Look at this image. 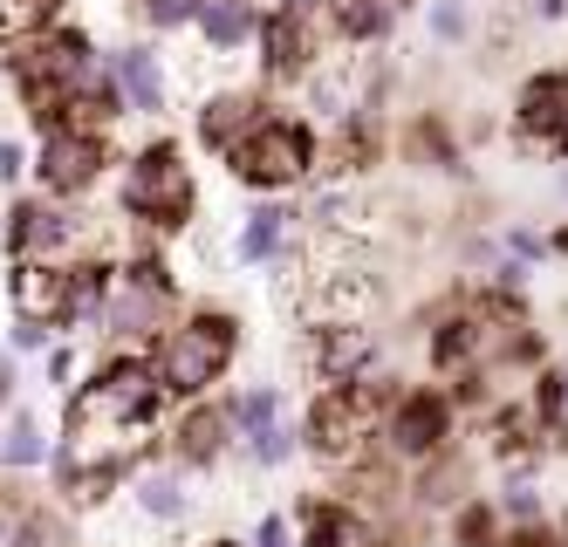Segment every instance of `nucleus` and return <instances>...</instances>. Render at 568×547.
Here are the masks:
<instances>
[{"instance_id":"nucleus-1","label":"nucleus","mask_w":568,"mask_h":547,"mask_svg":"<svg viewBox=\"0 0 568 547\" xmlns=\"http://www.w3.org/2000/svg\"><path fill=\"white\" fill-rule=\"evenodd\" d=\"M165 384L144 350H110L83 384H69L62 404V438H83V445H144L151 425L165 417Z\"/></svg>"},{"instance_id":"nucleus-2","label":"nucleus","mask_w":568,"mask_h":547,"mask_svg":"<svg viewBox=\"0 0 568 547\" xmlns=\"http://www.w3.org/2000/svg\"><path fill=\"white\" fill-rule=\"evenodd\" d=\"M116 213L151 240H172L199 220V179H192V158L179 138H144L124 158V172H116Z\"/></svg>"},{"instance_id":"nucleus-3","label":"nucleus","mask_w":568,"mask_h":547,"mask_svg":"<svg viewBox=\"0 0 568 547\" xmlns=\"http://www.w3.org/2000/svg\"><path fill=\"white\" fill-rule=\"evenodd\" d=\"M233 356H240V315L213 308V302L179 308V322L151 343V369H158V384H165L172 404L206 397L220 376L233 369Z\"/></svg>"},{"instance_id":"nucleus-4","label":"nucleus","mask_w":568,"mask_h":547,"mask_svg":"<svg viewBox=\"0 0 568 547\" xmlns=\"http://www.w3.org/2000/svg\"><path fill=\"white\" fill-rule=\"evenodd\" d=\"M226 179L233 185H247V192H295L308 172H315V164H322V131H315V123L308 117H295V110H261L254 123H247V131H240L233 144H226Z\"/></svg>"},{"instance_id":"nucleus-5","label":"nucleus","mask_w":568,"mask_h":547,"mask_svg":"<svg viewBox=\"0 0 568 547\" xmlns=\"http://www.w3.org/2000/svg\"><path fill=\"white\" fill-rule=\"evenodd\" d=\"M397 384L390 376H349V384H322L308 417H302V452H315L322 466H349V458L371 452L377 425H384V411H390Z\"/></svg>"},{"instance_id":"nucleus-6","label":"nucleus","mask_w":568,"mask_h":547,"mask_svg":"<svg viewBox=\"0 0 568 547\" xmlns=\"http://www.w3.org/2000/svg\"><path fill=\"white\" fill-rule=\"evenodd\" d=\"M116 138L110 131H90V123H55V131L34 138L28 151V172H34V192H49V199H75L83 205L110 172H116Z\"/></svg>"},{"instance_id":"nucleus-7","label":"nucleus","mask_w":568,"mask_h":547,"mask_svg":"<svg viewBox=\"0 0 568 547\" xmlns=\"http://www.w3.org/2000/svg\"><path fill=\"white\" fill-rule=\"evenodd\" d=\"M97 246L90 213H75V199H49V192H21L0 220V261H69Z\"/></svg>"},{"instance_id":"nucleus-8","label":"nucleus","mask_w":568,"mask_h":547,"mask_svg":"<svg viewBox=\"0 0 568 547\" xmlns=\"http://www.w3.org/2000/svg\"><path fill=\"white\" fill-rule=\"evenodd\" d=\"M8 308H14V322H42L55 335H75L83 328L75 254L69 261H8Z\"/></svg>"},{"instance_id":"nucleus-9","label":"nucleus","mask_w":568,"mask_h":547,"mask_svg":"<svg viewBox=\"0 0 568 547\" xmlns=\"http://www.w3.org/2000/svg\"><path fill=\"white\" fill-rule=\"evenodd\" d=\"M377 432H384V452L390 458L418 466V458H432L438 445H453V391H432V384L397 391Z\"/></svg>"},{"instance_id":"nucleus-10","label":"nucleus","mask_w":568,"mask_h":547,"mask_svg":"<svg viewBox=\"0 0 568 547\" xmlns=\"http://www.w3.org/2000/svg\"><path fill=\"white\" fill-rule=\"evenodd\" d=\"M254 62H261V82L267 90H288V82H308L315 75V55H322V21L308 14H288V8H261V28H254Z\"/></svg>"},{"instance_id":"nucleus-11","label":"nucleus","mask_w":568,"mask_h":547,"mask_svg":"<svg viewBox=\"0 0 568 547\" xmlns=\"http://www.w3.org/2000/svg\"><path fill=\"white\" fill-rule=\"evenodd\" d=\"M514 138L568 164V69H535L514 97Z\"/></svg>"},{"instance_id":"nucleus-12","label":"nucleus","mask_w":568,"mask_h":547,"mask_svg":"<svg viewBox=\"0 0 568 547\" xmlns=\"http://www.w3.org/2000/svg\"><path fill=\"white\" fill-rule=\"evenodd\" d=\"M295 547H390V534L343 493H308L295 507Z\"/></svg>"},{"instance_id":"nucleus-13","label":"nucleus","mask_w":568,"mask_h":547,"mask_svg":"<svg viewBox=\"0 0 568 547\" xmlns=\"http://www.w3.org/2000/svg\"><path fill=\"white\" fill-rule=\"evenodd\" d=\"M233 411L226 404H206V397H192L185 411H179V425H172V458L185 473H213L220 458L233 452Z\"/></svg>"},{"instance_id":"nucleus-14","label":"nucleus","mask_w":568,"mask_h":547,"mask_svg":"<svg viewBox=\"0 0 568 547\" xmlns=\"http://www.w3.org/2000/svg\"><path fill=\"white\" fill-rule=\"evenodd\" d=\"M308 363H315L322 384H349V376H371L377 369V343L356 322H322L308 335Z\"/></svg>"},{"instance_id":"nucleus-15","label":"nucleus","mask_w":568,"mask_h":547,"mask_svg":"<svg viewBox=\"0 0 568 547\" xmlns=\"http://www.w3.org/2000/svg\"><path fill=\"white\" fill-rule=\"evenodd\" d=\"M384 158V117L371 110V103H349L343 117H336V131L322 138V164L329 172H371V164Z\"/></svg>"},{"instance_id":"nucleus-16","label":"nucleus","mask_w":568,"mask_h":547,"mask_svg":"<svg viewBox=\"0 0 568 547\" xmlns=\"http://www.w3.org/2000/svg\"><path fill=\"white\" fill-rule=\"evenodd\" d=\"M110 69H116V82H124L131 117H165V103H172V75H165V62H158L151 41H124V49H110Z\"/></svg>"},{"instance_id":"nucleus-17","label":"nucleus","mask_w":568,"mask_h":547,"mask_svg":"<svg viewBox=\"0 0 568 547\" xmlns=\"http://www.w3.org/2000/svg\"><path fill=\"white\" fill-rule=\"evenodd\" d=\"M261 110H267V90H213V97H199V110H192V138L206 144L213 158H226V144L247 131Z\"/></svg>"},{"instance_id":"nucleus-18","label":"nucleus","mask_w":568,"mask_h":547,"mask_svg":"<svg viewBox=\"0 0 568 547\" xmlns=\"http://www.w3.org/2000/svg\"><path fill=\"white\" fill-rule=\"evenodd\" d=\"M302 213L295 205H281V192H267L254 213H247V226H240V240H233V254L247 261V267H267V261H281L288 254V226H295Z\"/></svg>"},{"instance_id":"nucleus-19","label":"nucleus","mask_w":568,"mask_h":547,"mask_svg":"<svg viewBox=\"0 0 568 547\" xmlns=\"http://www.w3.org/2000/svg\"><path fill=\"white\" fill-rule=\"evenodd\" d=\"M192 28H199V41H206V55H240V49H254L261 0H206Z\"/></svg>"},{"instance_id":"nucleus-20","label":"nucleus","mask_w":568,"mask_h":547,"mask_svg":"<svg viewBox=\"0 0 568 547\" xmlns=\"http://www.w3.org/2000/svg\"><path fill=\"white\" fill-rule=\"evenodd\" d=\"M322 28L349 49H377L397 28V8H384V0H322Z\"/></svg>"},{"instance_id":"nucleus-21","label":"nucleus","mask_w":568,"mask_h":547,"mask_svg":"<svg viewBox=\"0 0 568 547\" xmlns=\"http://www.w3.org/2000/svg\"><path fill=\"white\" fill-rule=\"evenodd\" d=\"M49 432H42V417H34L28 404H14L8 417H0V473H34V466H49Z\"/></svg>"},{"instance_id":"nucleus-22","label":"nucleus","mask_w":568,"mask_h":547,"mask_svg":"<svg viewBox=\"0 0 568 547\" xmlns=\"http://www.w3.org/2000/svg\"><path fill=\"white\" fill-rule=\"evenodd\" d=\"M8 547H83L75 540V514L62 507V499L49 493H34L28 507H21V520H14V534H8Z\"/></svg>"},{"instance_id":"nucleus-23","label":"nucleus","mask_w":568,"mask_h":547,"mask_svg":"<svg viewBox=\"0 0 568 547\" xmlns=\"http://www.w3.org/2000/svg\"><path fill=\"white\" fill-rule=\"evenodd\" d=\"M131 499H138V514H144V520H158V527H172V520H185V514H192L185 479H179V473H158L151 458L131 473Z\"/></svg>"},{"instance_id":"nucleus-24","label":"nucleus","mask_w":568,"mask_h":547,"mask_svg":"<svg viewBox=\"0 0 568 547\" xmlns=\"http://www.w3.org/2000/svg\"><path fill=\"white\" fill-rule=\"evenodd\" d=\"M404 164H425V172H459V144L445 131L438 110H418L404 123Z\"/></svg>"},{"instance_id":"nucleus-25","label":"nucleus","mask_w":568,"mask_h":547,"mask_svg":"<svg viewBox=\"0 0 568 547\" xmlns=\"http://www.w3.org/2000/svg\"><path fill=\"white\" fill-rule=\"evenodd\" d=\"M459 486H466V458H459L453 445H438L432 458H418V479H412V499H418V507H453Z\"/></svg>"},{"instance_id":"nucleus-26","label":"nucleus","mask_w":568,"mask_h":547,"mask_svg":"<svg viewBox=\"0 0 568 547\" xmlns=\"http://www.w3.org/2000/svg\"><path fill=\"white\" fill-rule=\"evenodd\" d=\"M453 547H500V507H494V499H459Z\"/></svg>"},{"instance_id":"nucleus-27","label":"nucleus","mask_w":568,"mask_h":547,"mask_svg":"<svg viewBox=\"0 0 568 547\" xmlns=\"http://www.w3.org/2000/svg\"><path fill=\"white\" fill-rule=\"evenodd\" d=\"M69 14V0H0V34H34Z\"/></svg>"},{"instance_id":"nucleus-28","label":"nucleus","mask_w":568,"mask_h":547,"mask_svg":"<svg viewBox=\"0 0 568 547\" xmlns=\"http://www.w3.org/2000/svg\"><path fill=\"white\" fill-rule=\"evenodd\" d=\"M226 411H233V432H240V438H254V432H267L274 417H281V391H274V384H267V391H240Z\"/></svg>"},{"instance_id":"nucleus-29","label":"nucleus","mask_w":568,"mask_h":547,"mask_svg":"<svg viewBox=\"0 0 568 547\" xmlns=\"http://www.w3.org/2000/svg\"><path fill=\"white\" fill-rule=\"evenodd\" d=\"M199 8H206V0H138V14H144L151 34H179V28H192Z\"/></svg>"},{"instance_id":"nucleus-30","label":"nucleus","mask_w":568,"mask_h":547,"mask_svg":"<svg viewBox=\"0 0 568 547\" xmlns=\"http://www.w3.org/2000/svg\"><path fill=\"white\" fill-rule=\"evenodd\" d=\"M295 445H302V438L274 417L267 432H254V438H247V458H254V466H288V452H295Z\"/></svg>"},{"instance_id":"nucleus-31","label":"nucleus","mask_w":568,"mask_h":547,"mask_svg":"<svg viewBox=\"0 0 568 547\" xmlns=\"http://www.w3.org/2000/svg\"><path fill=\"white\" fill-rule=\"evenodd\" d=\"M28 473H0V547H8V534H14V520H21V507H28Z\"/></svg>"},{"instance_id":"nucleus-32","label":"nucleus","mask_w":568,"mask_h":547,"mask_svg":"<svg viewBox=\"0 0 568 547\" xmlns=\"http://www.w3.org/2000/svg\"><path fill=\"white\" fill-rule=\"evenodd\" d=\"M42 369H49V384H55V391H69V384H75V369H83V356H75L62 335H55V343L42 350Z\"/></svg>"},{"instance_id":"nucleus-33","label":"nucleus","mask_w":568,"mask_h":547,"mask_svg":"<svg viewBox=\"0 0 568 547\" xmlns=\"http://www.w3.org/2000/svg\"><path fill=\"white\" fill-rule=\"evenodd\" d=\"M466 0H432V34L438 41H466Z\"/></svg>"},{"instance_id":"nucleus-34","label":"nucleus","mask_w":568,"mask_h":547,"mask_svg":"<svg viewBox=\"0 0 568 547\" xmlns=\"http://www.w3.org/2000/svg\"><path fill=\"white\" fill-rule=\"evenodd\" d=\"M21 179H28V144L0 138V185H21Z\"/></svg>"},{"instance_id":"nucleus-35","label":"nucleus","mask_w":568,"mask_h":547,"mask_svg":"<svg viewBox=\"0 0 568 547\" xmlns=\"http://www.w3.org/2000/svg\"><path fill=\"white\" fill-rule=\"evenodd\" d=\"M500 547H561V540L541 520H514V534H500Z\"/></svg>"},{"instance_id":"nucleus-36","label":"nucleus","mask_w":568,"mask_h":547,"mask_svg":"<svg viewBox=\"0 0 568 547\" xmlns=\"http://www.w3.org/2000/svg\"><path fill=\"white\" fill-rule=\"evenodd\" d=\"M14 404H21V363H14V350H0V417Z\"/></svg>"},{"instance_id":"nucleus-37","label":"nucleus","mask_w":568,"mask_h":547,"mask_svg":"<svg viewBox=\"0 0 568 547\" xmlns=\"http://www.w3.org/2000/svg\"><path fill=\"white\" fill-rule=\"evenodd\" d=\"M254 547H295V527H288V514H261V527H254Z\"/></svg>"},{"instance_id":"nucleus-38","label":"nucleus","mask_w":568,"mask_h":547,"mask_svg":"<svg viewBox=\"0 0 568 547\" xmlns=\"http://www.w3.org/2000/svg\"><path fill=\"white\" fill-rule=\"evenodd\" d=\"M49 343H55V328H42V322H14V350H21V356H42Z\"/></svg>"},{"instance_id":"nucleus-39","label":"nucleus","mask_w":568,"mask_h":547,"mask_svg":"<svg viewBox=\"0 0 568 547\" xmlns=\"http://www.w3.org/2000/svg\"><path fill=\"white\" fill-rule=\"evenodd\" d=\"M500 514H514V520H535V514H541V499H535V486H527V479H520V486H507V499H500Z\"/></svg>"},{"instance_id":"nucleus-40","label":"nucleus","mask_w":568,"mask_h":547,"mask_svg":"<svg viewBox=\"0 0 568 547\" xmlns=\"http://www.w3.org/2000/svg\"><path fill=\"white\" fill-rule=\"evenodd\" d=\"M274 8H288V14H308V21H322V0H274Z\"/></svg>"},{"instance_id":"nucleus-41","label":"nucleus","mask_w":568,"mask_h":547,"mask_svg":"<svg viewBox=\"0 0 568 547\" xmlns=\"http://www.w3.org/2000/svg\"><path fill=\"white\" fill-rule=\"evenodd\" d=\"M568 14V0H541V21H561Z\"/></svg>"},{"instance_id":"nucleus-42","label":"nucleus","mask_w":568,"mask_h":547,"mask_svg":"<svg viewBox=\"0 0 568 547\" xmlns=\"http://www.w3.org/2000/svg\"><path fill=\"white\" fill-rule=\"evenodd\" d=\"M206 547H254V540H233V534H213Z\"/></svg>"},{"instance_id":"nucleus-43","label":"nucleus","mask_w":568,"mask_h":547,"mask_svg":"<svg viewBox=\"0 0 568 547\" xmlns=\"http://www.w3.org/2000/svg\"><path fill=\"white\" fill-rule=\"evenodd\" d=\"M384 8H397V14H404V8H418V0H384Z\"/></svg>"},{"instance_id":"nucleus-44","label":"nucleus","mask_w":568,"mask_h":547,"mask_svg":"<svg viewBox=\"0 0 568 547\" xmlns=\"http://www.w3.org/2000/svg\"><path fill=\"white\" fill-rule=\"evenodd\" d=\"M555 246H561V254H568V226H561V233H555Z\"/></svg>"},{"instance_id":"nucleus-45","label":"nucleus","mask_w":568,"mask_h":547,"mask_svg":"<svg viewBox=\"0 0 568 547\" xmlns=\"http://www.w3.org/2000/svg\"><path fill=\"white\" fill-rule=\"evenodd\" d=\"M561 192H568V185H561Z\"/></svg>"}]
</instances>
